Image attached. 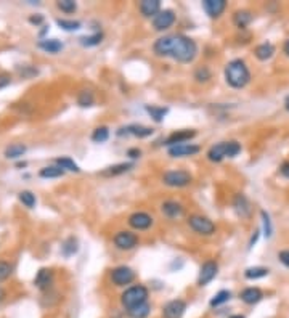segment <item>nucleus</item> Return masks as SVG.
Instances as JSON below:
<instances>
[{
    "mask_svg": "<svg viewBox=\"0 0 289 318\" xmlns=\"http://www.w3.org/2000/svg\"><path fill=\"white\" fill-rule=\"evenodd\" d=\"M117 135L122 137V135H134V137H138V138H146L153 135V129L151 127H146V126H142V124H130L127 127H120L117 130Z\"/></svg>",
    "mask_w": 289,
    "mask_h": 318,
    "instance_id": "nucleus-11",
    "label": "nucleus"
},
{
    "mask_svg": "<svg viewBox=\"0 0 289 318\" xmlns=\"http://www.w3.org/2000/svg\"><path fill=\"white\" fill-rule=\"evenodd\" d=\"M186 310V302L182 299H174V301L167 302L162 307V316L164 318H182Z\"/></svg>",
    "mask_w": 289,
    "mask_h": 318,
    "instance_id": "nucleus-8",
    "label": "nucleus"
},
{
    "mask_svg": "<svg viewBox=\"0 0 289 318\" xmlns=\"http://www.w3.org/2000/svg\"><path fill=\"white\" fill-rule=\"evenodd\" d=\"M257 240H259V230L257 231H254V235H253V238H251V241H249V249L253 248L256 243H257Z\"/></svg>",
    "mask_w": 289,
    "mask_h": 318,
    "instance_id": "nucleus-48",
    "label": "nucleus"
},
{
    "mask_svg": "<svg viewBox=\"0 0 289 318\" xmlns=\"http://www.w3.org/2000/svg\"><path fill=\"white\" fill-rule=\"evenodd\" d=\"M77 103L82 106V108H87V106H92L93 103H95V97H93V93L90 90H82L77 97Z\"/></svg>",
    "mask_w": 289,
    "mask_h": 318,
    "instance_id": "nucleus-35",
    "label": "nucleus"
},
{
    "mask_svg": "<svg viewBox=\"0 0 289 318\" xmlns=\"http://www.w3.org/2000/svg\"><path fill=\"white\" fill-rule=\"evenodd\" d=\"M278 259H279V262H281V264H283L284 267L289 268V249L278 252Z\"/></svg>",
    "mask_w": 289,
    "mask_h": 318,
    "instance_id": "nucleus-43",
    "label": "nucleus"
},
{
    "mask_svg": "<svg viewBox=\"0 0 289 318\" xmlns=\"http://www.w3.org/2000/svg\"><path fill=\"white\" fill-rule=\"evenodd\" d=\"M157 57H171L180 63H190L198 53V45L183 34H172L157 39L153 45Z\"/></svg>",
    "mask_w": 289,
    "mask_h": 318,
    "instance_id": "nucleus-1",
    "label": "nucleus"
},
{
    "mask_svg": "<svg viewBox=\"0 0 289 318\" xmlns=\"http://www.w3.org/2000/svg\"><path fill=\"white\" fill-rule=\"evenodd\" d=\"M279 172H281L286 179H289V163H283L281 166V169H279Z\"/></svg>",
    "mask_w": 289,
    "mask_h": 318,
    "instance_id": "nucleus-47",
    "label": "nucleus"
},
{
    "mask_svg": "<svg viewBox=\"0 0 289 318\" xmlns=\"http://www.w3.org/2000/svg\"><path fill=\"white\" fill-rule=\"evenodd\" d=\"M202 8L211 18H219L227 8L225 0H202Z\"/></svg>",
    "mask_w": 289,
    "mask_h": 318,
    "instance_id": "nucleus-15",
    "label": "nucleus"
},
{
    "mask_svg": "<svg viewBox=\"0 0 289 318\" xmlns=\"http://www.w3.org/2000/svg\"><path fill=\"white\" fill-rule=\"evenodd\" d=\"M57 5H58L60 10L64 12V13H74V12H76V8H77V5H76L74 0H60Z\"/></svg>",
    "mask_w": 289,
    "mask_h": 318,
    "instance_id": "nucleus-41",
    "label": "nucleus"
},
{
    "mask_svg": "<svg viewBox=\"0 0 289 318\" xmlns=\"http://www.w3.org/2000/svg\"><path fill=\"white\" fill-rule=\"evenodd\" d=\"M135 280V272L130 267H117L111 272V282H113L116 286H126L130 285Z\"/></svg>",
    "mask_w": 289,
    "mask_h": 318,
    "instance_id": "nucleus-6",
    "label": "nucleus"
},
{
    "mask_svg": "<svg viewBox=\"0 0 289 318\" xmlns=\"http://www.w3.org/2000/svg\"><path fill=\"white\" fill-rule=\"evenodd\" d=\"M148 301V289L143 285H137V286H130L120 296V302L127 308L137 307L140 304H143Z\"/></svg>",
    "mask_w": 289,
    "mask_h": 318,
    "instance_id": "nucleus-3",
    "label": "nucleus"
},
{
    "mask_svg": "<svg viewBox=\"0 0 289 318\" xmlns=\"http://www.w3.org/2000/svg\"><path fill=\"white\" fill-rule=\"evenodd\" d=\"M256 57H257V60H260V61H267V60H270L273 57V53H275V47L270 44V42H265V44H260V45H257L256 47Z\"/></svg>",
    "mask_w": 289,
    "mask_h": 318,
    "instance_id": "nucleus-23",
    "label": "nucleus"
},
{
    "mask_svg": "<svg viewBox=\"0 0 289 318\" xmlns=\"http://www.w3.org/2000/svg\"><path fill=\"white\" fill-rule=\"evenodd\" d=\"M29 23L31 24H35V26H39V24H42L44 23V16L42 15H32V16H29Z\"/></svg>",
    "mask_w": 289,
    "mask_h": 318,
    "instance_id": "nucleus-45",
    "label": "nucleus"
},
{
    "mask_svg": "<svg viewBox=\"0 0 289 318\" xmlns=\"http://www.w3.org/2000/svg\"><path fill=\"white\" fill-rule=\"evenodd\" d=\"M37 45H39V49H42L44 52L52 53V55L63 50V44L58 39H42Z\"/></svg>",
    "mask_w": 289,
    "mask_h": 318,
    "instance_id": "nucleus-22",
    "label": "nucleus"
},
{
    "mask_svg": "<svg viewBox=\"0 0 289 318\" xmlns=\"http://www.w3.org/2000/svg\"><path fill=\"white\" fill-rule=\"evenodd\" d=\"M175 23V13L172 10H161L153 18V27L156 31H166Z\"/></svg>",
    "mask_w": 289,
    "mask_h": 318,
    "instance_id": "nucleus-10",
    "label": "nucleus"
},
{
    "mask_svg": "<svg viewBox=\"0 0 289 318\" xmlns=\"http://www.w3.org/2000/svg\"><path fill=\"white\" fill-rule=\"evenodd\" d=\"M162 214L167 217H180L182 214H183V208H182V204L180 203H175V201H166L162 204Z\"/></svg>",
    "mask_w": 289,
    "mask_h": 318,
    "instance_id": "nucleus-21",
    "label": "nucleus"
},
{
    "mask_svg": "<svg viewBox=\"0 0 289 318\" xmlns=\"http://www.w3.org/2000/svg\"><path fill=\"white\" fill-rule=\"evenodd\" d=\"M26 153V146L23 143H13L5 149V156L8 159H18Z\"/></svg>",
    "mask_w": 289,
    "mask_h": 318,
    "instance_id": "nucleus-30",
    "label": "nucleus"
},
{
    "mask_svg": "<svg viewBox=\"0 0 289 318\" xmlns=\"http://www.w3.org/2000/svg\"><path fill=\"white\" fill-rule=\"evenodd\" d=\"M39 175L42 177V179H58V177L64 175V171L60 166H47V167H44V169H40Z\"/></svg>",
    "mask_w": 289,
    "mask_h": 318,
    "instance_id": "nucleus-27",
    "label": "nucleus"
},
{
    "mask_svg": "<svg viewBox=\"0 0 289 318\" xmlns=\"http://www.w3.org/2000/svg\"><path fill=\"white\" fill-rule=\"evenodd\" d=\"M114 245L120 251L134 249L138 245V236L132 231H117L114 235Z\"/></svg>",
    "mask_w": 289,
    "mask_h": 318,
    "instance_id": "nucleus-7",
    "label": "nucleus"
},
{
    "mask_svg": "<svg viewBox=\"0 0 289 318\" xmlns=\"http://www.w3.org/2000/svg\"><path fill=\"white\" fill-rule=\"evenodd\" d=\"M162 182L167 186H174V188H182L193 182V177L186 171H169L162 175Z\"/></svg>",
    "mask_w": 289,
    "mask_h": 318,
    "instance_id": "nucleus-4",
    "label": "nucleus"
},
{
    "mask_svg": "<svg viewBox=\"0 0 289 318\" xmlns=\"http://www.w3.org/2000/svg\"><path fill=\"white\" fill-rule=\"evenodd\" d=\"M268 273H270V270L265 267H249V268H246L244 276L247 280H259V278L267 276Z\"/></svg>",
    "mask_w": 289,
    "mask_h": 318,
    "instance_id": "nucleus-31",
    "label": "nucleus"
},
{
    "mask_svg": "<svg viewBox=\"0 0 289 318\" xmlns=\"http://www.w3.org/2000/svg\"><path fill=\"white\" fill-rule=\"evenodd\" d=\"M146 113L150 114L153 117V121H156V123H162L166 114L169 113V109L167 108H162V106H146Z\"/></svg>",
    "mask_w": 289,
    "mask_h": 318,
    "instance_id": "nucleus-29",
    "label": "nucleus"
},
{
    "mask_svg": "<svg viewBox=\"0 0 289 318\" xmlns=\"http://www.w3.org/2000/svg\"><path fill=\"white\" fill-rule=\"evenodd\" d=\"M284 108L289 111V97H286V100H284Z\"/></svg>",
    "mask_w": 289,
    "mask_h": 318,
    "instance_id": "nucleus-50",
    "label": "nucleus"
},
{
    "mask_svg": "<svg viewBox=\"0 0 289 318\" xmlns=\"http://www.w3.org/2000/svg\"><path fill=\"white\" fill-rule=\"evenodd\" d=\"M211 77H212V74H211L208 66H201V68L196 69V72H194V79H196L198 82H208Z\"/></svg>",
    "mask_w": 289,
    "mask_h": 318,
    "instance_id": "nucleus-40",
    "label": "nucleus"
},
{
    "mask_svg": "<svg viewBox=\"0 0 289 318\" xmlns=\"http://www.w3.org/2000/svg\"><path fill=\"white\" fill-rule=\"evenodd\" d=\"M239 297H241V301H243L244 304L254 305L264 297V294H262V291H260L259 288H246L244 291L239 294Z\"/></svg>",
    "mask_w": 289,
    "mask_h": 318,
    "instance_id": "nucleus-20",
    "label": "nucleus"
},
{
    "mask_svg": "<svg viewBox=\"0 0 289 318\" xmlns=\"http://www.w3.org/2000/svg\"><path fill=\"white\" fill-rule=\"evenodd\" d=\"M79 246H77V240L74 238V236H69L66 241L63 243V246H61V252H63V256L64 257H71L74 256L77 252Z\"/></svg>",
    "mask_w": 289,
    "mask_h": 318,
    "instance_id": "nucleus-28",
    "label": "nucleus"
},
{
    "mask_svg": "<svg viewBox=\"0 0 289 318\" xmlns=\"http://www.w3.org/2000/svg\"><path fill=\"white\" fill-rule=\"evenodd\" d=\"M150 312H151V305L148 302H143V304H140L137 307L129 308L127 315L130 318H146L148 315H150Z\"/></svg>",
    "mask_w": 289,
    "mask_h": 318,
    "instance_id": "nucleus-24",
    "label": "nucleus"
},
{
    "mask_svg": "<svg viewBox=\"0 0 289 318\" xmlns=\"http://www.w3.org/2000/svg\"><path fill=\"white\" fill-rule=\"evenodd\" d=\"M161 12V2L159 0H143L140 2V13L145 18H154L157 13Z\"/></svg>",
    "mask_w": 289,
    "mask_h": 318,
    "instance_id": "nucleus-17",
    "label": "nucleus"
},
{
    "mask_svg": "<svg viewBox=\"0 0 289 318\" xmlns=\"http://www.w3.org/2000/svg\"><path fill=\"white\" fill-rule=\"evenodd\" d=\"M208 157L212 163H220L222 159L228 157V142H222L211 146V149L208 151Z\"/></svg>",
    "mask_w": 289,
    "mask_h": 318,
    "instance_id": "nucleus-16",
    "label": "nucleus"
},
{
    "mask_svg": "<svg viewBox=\"0 0 289 318\" xmlns=\"http://www.w3.org/2000/svg\"><path fill=\"white\" fill-rule=\"evenodd\" d=\"M57 24L64 31H77L80 29V23L74 20H57Z\"/></svg>",
    "mask_w": 289,
    "mask_h": 318,
    "instance_id": "nucleus-38",
    "label": "nucleus"
},
{
    "mask_svg": "<svg viewBox=\"0 0 289 318\" xmlns=\"http://www.w3.org/2000/svg\"><path fill=\"white\" fill-rule=\"evenodd\" d=\"M134 167L132 163H122V164H116V166H111L108 169H105L101 172V175H106V177H114V175H120L127 171H130Z\"/></svg>",
    "mask_w": 289,
    "mask_h": 318,
    "instance_id": "nucleus-25",
    "label": "nucleus"
},
{
    "mask_svg": "<svg viewBox=\"0 0 289 318\" xmlns=\"http://www.w3.org/2000/svg\"><path fill=\"white\" fill-rule=\"evenodd\" d=\"M260 216H262V223H264V235L267 238H270L273 235V227H272V220H270V216H268V212L262 211L260 212Z\"/></svg>",
    "mask_w": 289,
    "mask_h": 318,
    "instance_id": "nucleus-39",
    "label": "nucleus"
},
{
    "mask_svg": "<svg viewBox=\"0 0 289 318\" xmlns=\"http://www.w3.org/2000/svg\"><path fill=\"white\" fill-rule=\"evenodd\" d=\"M18 200H20L26 208H29V209H32L35 206V203H37L35 194L31 193V191H27V190H24V191H21L20 194H18Z\"/></svg>",
    "mask_w": 289,
    "mask_h": 318,
    "instance_id": "nucleus-36",
    "label": "nucleus"
},
{
    "mask_svg": "<svg viewBox=\"0 0 289 318\" xmlns=\"http://www.w3.org/2000/svg\"><path fill=\"white\" fill-rule=\"evenodd\" d=\"M53 282V272L50 268H40L34 278V285L39 289H47Z\"/></svg>",
    "mask_w": 289,
    "mask_h": 318,
    "instance_id": "nucleus-18",
    "label": "nucleus"
},
{
    "mask_svg": "<svg viewBox=\"0 0 289 318\" xmlns=\"http://www.w3.org/2000/svg\"><path fill=\"white\" fill-rule=\"evenodd\" d=\"M10 82H12V77L8 76V74H0V89L10 86Z\"/></svg>",
    "mask_w": 289,
    "mask_h": 318,
    "instance_id": "nucleus-44",
    "label": "nucleus"
},
{
    "mask_svg": "<svg viewBox=\"0 0 289 318\" xmlns=\"http://www.w3.org/2000/svg\"><path fill=\"white\" fill-rule=\"evenodd\" d=\"M57 166H60L63 171H71V172H80L79 166L72 161L71 157L68 156H63V157H58L57 159Z\"/></svg>",
    "mask_w": 289,
    "mask_h": 318,
    "instance_id": "nucleus-32",
    "label": "nucleus"
},
{
    "mask_svg": "<svg viewBox=\"0 0 289 318\" xmlns=\"http://www.w3.org/2000/svg\"><path fill=\"white\" fill-rule=\"evenodd\" d=\"M127 154H129L130 157H132V159H137V157L142 156V151H140L138 148H130L129 151H127Z\"/></svg>",
    "mask_w": 289,
    "mask_h": 318,
    "instance_id": "nucleus-46",
    "label": "nucleus"
},
{
    "mask_svg": "<svg viewBox=\"0 0 289 318\" xmlns=\"http://www.w3.org/2000/svg\"><path fill=\"white\" fill-rule=\"evenodd\" d=\"M230 299H231V293L227 291V289H222V291H219L216 296H214V297L211 299V307H219V305H222V304L228 302Z\"/></svg>",
    "mask_w": 289,
    "mask_h": 318,
    "instance_id": "nucleus-34",
    "label": "nucleus"
},
{
    "mask_svg": "<svg viewBox=\"0 0 289 318\" xmlns=\"http://www.w3.org/2000/svg\"><path fill=\"white\" fill-rule=\"evenodd\" d=\"M108 138H109V129L105 127V126L97 127L95 130H93V134H92V140L95 143H105Z\"/></svg>",
    "mask_w": 289,
    "mask_h": 318,
    "instance_id": "nucleus-33",
    "label": "nucleus"
},
{
    "mask_svg": "<svg viewBox=\"0 0 289 318\" xmlns=\"http://www.w3.org/2000/svg\"><path fill=\"white\" fill-rule=\"evenodd\" d=\"M188 225L196 233L204 235V236H209L216 231V225H214V222L209 220L208 217H202V216H191L188 219Z\"/></svg>",
    "mask_w": 289,
    "mask_h": 318,
    "instance_id": "nucleus-5",
    "label": "nucleus"
},
{
    "mask_svg": "<svg viewBox=\"0 0 289 318\" xmlns=\"http://www.w3.org/2000/svg\"><path fill=\"white\" fill-rule=\"evenodd\" d=\"M225 81L233 89H243L251 81V72L243 60H233L225 66Z\"/></svg>",
    "mask_w": 289,
    "mask_h": 318,
    "instance_id": "nucleus-2",
    "label": "nucleus"
},
{
    "mask_svg": "<svg viewBox=\"0 0 289 318\" xmlns=\"http://www.w3.org/2000/svg\"><path fill=\"white\" fill-rule=\"evenodd\" d=\"M251 21H253V13L247 10H239L233 15V23L238 27H246L247 24H251Z\"/></svg>",
    "mask_w": 289,
    "mask_h": 318,
    "instance_id": "nucleus-26",
    "label": "nucleus"
},
{
    "mask_svg": "<svg viewBox=\"0 0 289 318\" xmlns=\"http://www.w3.org/2000/svg\"><path fill=\"white\" fill-rule=\"evenodd\" d=\"M196 137V132L194 130H177V132L171 134L169 138L166 140V146H175V145H182V143H186L190 142L191 138Z\"/></svg>",
    "mask_w": 289,
    "mask_h": 318,
    "instance_id": "nucleus-13",
    "label": "nucleus"
},
{
    "mask_svg": "<svg viewBox=\"0 0 289 318\" xmlns=\"http://www.w3.org/2000/svg\"><path fill=\"white\" fill-rule=\"evenodd\" d=\"M217 272H219V265L216 264V262H204L201 270H199V276H198V285L199 286H206L209 285L214 278L217 276Z\"/></svg>",
    "mask_w": 289,
    "mask_h": 318,
    "instance_id": "nucleus-9",
    "label": "nucleus"
},
{
    "mask_svg": "<svg viewBox=\"0 0 289 318\" xmlns=\"http://www.w3.org/2000/svg\"><path fill=\"white\" fill-rule=\"evenodd\" d=\"M199 153V146L193 143H182L169 148V156L172 157H185V156H193Z\"/></svg>",
    "mask_w": 289,
    "mask_h": 318,
    "instance_id": "nucleus-14",
    "label": "nucleus"
},
{
    "mask_svg": "<svg viewBox=\"0 0 289 318\" xmlns=\"http://www.w3.org/2000/svg\"><path fill=\"white\" fill-rule=\"evenodd\" d=\"M101 39H103V34L101 32H95V34H92V35H84L80 37V44L84 47H93V45H98L101 42Z\"/></svg>",
    "mask_w": 289,
    "mask_h": 318,
    "instance_id": "nucleus-37",
    "label": "nucleus"
},
{
    "mask_svg": "<svg viewBox=\"0 0 289 318\" xmlns=\"http://www.w3.org/2000/svg\"><path fill=\"white\" fill-rule=\"evenodd\" d=\"M230 318H244L243 315H231Z\"/></svg>",
    "mask_w": 289,
    "mask_h": 318,
    "instance_id": "nucleus-51",
    "label": "nucleus"
},
{
    "mask_svg": "<svg viewBox=\"0 0 289 318\" xmlns=\"http://www.w3.org/2000/svg\"><path fill=\"white\" fill-rule=\"evenodd\" d=\"M129 225L135 230H146L153 225V217L148 216L146 212H134L129 217Z\"/></svg>",
    "mask_w": 289,
    "mask_h": 318,
    "instance_id": "nucleus-12",
    "label": "nucleus"
},
{
    "mask_svg": "<svg viewBox=\"0 0 289 318\" xmlns=\"http://www.w3.org/2000/svg\"><path fill=\"white\" fill-rule=\"evenodd\" d=\"M233 206H235V211L238 212V216H241V217H249L251 216V204H249L247 198L243 193H239V194L235 196Z\"/></svg>",
    "mask_w": 289,
    "mask_h": 318,
    "instance_id": "nucleus-19",
    "label": "nucleus"
},
{
    "mask_svg": "<svg viewBox=\"0 0 289 318\" xmlns=\"http://www.w3.org/2000/svg\"><path fill=\"white\" fill-rule=\"evenodd\" d=\"M284 52H286V55H287V57H289V41L284 44Z\"/></svg>",
    "mask_w": 289,
    "mask_h": 318,
    "instance_id": "nucleus-49",
    "label": "nucleus"
},
{
    "mask_svg": "<svg viewBox=\"0 0 289 318\" xmlns=\"http://www.w3.org/2000/svg\"><path fill=\"white\" fill-rule=\"evenodd\" d=\"M12 275V265L8 262H0V282H4Z\"/></svg>",
    "mask_w": 289,
    "mask_h": 318,
    "instance_id": "nucleus-42",
    "label": "nucleus"
}]
</instances>
